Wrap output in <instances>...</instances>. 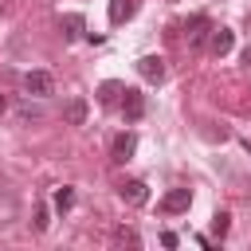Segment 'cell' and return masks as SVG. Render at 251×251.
<instances>
[{
	"label": "cell",
	"instance_id": "17",
	"mask_svg": "<svg viewBox=\"0 0 251 251\" xmlns=\"http://www.w3.org/2000/svg\"><path fill=\"white\" fill-rule=\"evenodd\" d=\"M4 114H8V98L0 94V118H4Z\"/></svg>",
	"mask_w": 251,
	"mask_h": 251
},
{
	"label": "cell",
	"instance_id": "8",
	"mask_svg": "<svg viewBox=\"0 0 251 251\" xmlns=\"http://www.w3.org/2000/svg\"><path fill=\"white\" fill-rule=\"evenodd\" d=\"M188 204H192V192H188V188H173V192L161 196V212H169V216L188 212Z\"/></svg>",
	"mask_w": 251,
	"mask_h": 251
},
{
	"label": "cell",
	"instance_id": "11",
	"mask_svg": "<svg viewBox=\"0 0 251 251\" xmlns=\"http://www.w3.org/2000/svg\"><path fill=\"white\" fill-rule=\"evenodd\" d=\"M63 122H67V126H82V122H86V98H71V102L63 106Z\"/></svg>",
	"mask_w": 251,
	"mask_h": 251
},
{
	"label": "cell",
	"instance_id": "5",
	"mask_svg": "<svg viewBox=\"0 0 251 251\" xmlns=\"http://www.w3.org/2000/svg\"><path fill=\"white\" fill-rule=\"evenodd\" d=\"M137 75L145 78V82H165V59L161 55H145V59H137Z\"/></svg>",
	"mask_w": 251,
	"mask_h": 251
},
{
	"label": "cell",
	"instance_id": "18",
	"mask_svg": "<svg viewBox=\"0 0 251 251\" xmlns=\"http://www.w3.org/2000/svg\"><path fill=\"white\" fill-rule=\"evenodd\" d=\"M247 153H251V141H247Z\"/></svg>",
	"mask_w": 251,
	"mask_h": 251
},
{
	"label": "cell",
	"instance_id": "2",
	"mask_svg": "<svg viewBox=\"0 0 251 251\" xmlns=\"http://www.w3.org/2000/svg\"><path fill=\"white\" fill-rule=\"evenodd\" d=\"M24 90H27L31 98H47V94H55V78H51L47 71H27V75H24Z\"/></svg>",
	"mask_w": 251,
	"mask_h": 251
},
{
	"label": "cell",
	"instance_id": "3",
	"mask_svg": "<svg viewBox=\"0 0 251 251\" xmlns=\"http://www.w3.org/2000/svg\"><path fill=\"white\" fill-rule=\"evenodd\" d=\"M118 110H122V118H126V122H141V118H145V94L126 86V94H122Z\"/></svg>",
	"mask_w": 251,
	"mask_h": 251
},
{
	"label": "cell",
	"instance_id": "12",
	"mask_svg": "<svg viewBox=\"0 0 251 251\" xmlns=\"http://www.w3.org/2000/svg\"><path fill=\"white\" fill-rule=\"evenodd\" d=\"M133 12H137V0H110V24H126L133 20Z\"/></svg>",
	"mask_w": 251,
	"mask_h": 251
},
{
	"label": "cell",
	"instance_id": "15",
	"mask_svg": "<svg viewBox=\"0 0 251 251\" xmlns=\"http://www.w3.org/2000/svg\"><path fill=\"white\" fill-rule=\"evenodd\" d=\"M114 239H118V243H129V247H141V235H137L133 227H118Z\"/></svg>",
	"mask_w": 251,
	"mask_h": 251
},
{
	"label": "cell",
	"instance_id": "7",
	"mask_svg": "<svg viewBox=\"0 0 251 251\" xmlns=\"http://www.w3.org/2000/svg\"><path fill=\"white\" fill-rule=\"evenodd\" d=\"M118 196H122L129 208H141V204L149 200V188H145V180H126V184H118Z\"/></svg>",
	"mask_w": 251,
	"mask_h": 251
},
{
	"label": "cell",
	"instance_id": "6",
	"mask_svg": "<svg viewBox=\"0 0 251 251\" xmlns=\"http://www.w3.org/2000/svg\"><path fill=\"white\" fill-rule=\"evenodd\" d=\"M133 149H137V133H129V129H126V133H118V137H114V145H110V161H118V165H122V161H129V157H133Z\"/></svg>",
	"mask_w": 251,
	"mask_h": 251
},
{
	"label": "cell",
	"instance_id": "16",
	"mask_svg": "<svg viewBox=\"0 0 251 251\" xmlns=\"http://www.w3.org/2000/svg\"><path fill=\"white\" fill-rule=\"evenodd\" d=\"M47 224H51V220H47V208H39V212H35V231H47Z\"/></svg>",
	"mask_w": 251,
	"mask_h": 251
},
{
	"label": "cell",
	"instance_id": "14",
	"mask_svg": "<svg viewBox=\"0 0 251 251\" xmlns=\"http://www.w3.org/2000/svg\"><path fill=\"white\" fill-rule=\"evenodd\" d=\"M227 227H231V216H227V212H216V216H212V235H216V239H224V235H227Z\"/></svg>",
	"mask_w": 251,
	"mask_h": 251
},
{
	"label": "cell",
	"instance_id": "1",
	"mask_svg": "<svg viewBox=\"0 0 251 251\" xmlns=\"http://www.w3.org/2000/svg\"><path fill=\"white\" fill-rule=\"evenodd\" d=\"M208 31H212V20H208L204 12H196V16L184 24V43L196 51V47H204V43H208Z\"/></svg>",
	"mask_w": 251,
	"mask_h": 251
},
{
	"label": "cell",
	"instance_id": "9",
	"mask_svg": "<svg viewBox=\"0 0 251 251\" xmlns=\"http://www.w3.org/2000/svg\"><path fill=\"white\" fill-rule=\"evenodd\" d=\"M59 27H63V39H67V43H75V39L82 35V27H86V20H82L78 12H67V16L59 20Z\"/></svg>",
	"mask_w": 251,
	"mask_h": 251
},
{
	"label": "cell",
	"instance_id": "10",
	"mask_svg": "<svg viewBox=\"0 0 251 251\" xmlns=\"http://www.w3.org/2000/svg\"><path fill=\"white\" fill-rule=\"evenodd\" d=\"M122 94H126V86H122L118 78H106V82L98 86V102H102V106H118Z\"/></svg>",
	"mask_w": 251,
	"mask_h": 251
},
{
	"label": "cell",
	"instance_id": "13",
	"mask_svg": "<svg viewBox=\"0 0 251 251\" xmlns=\"http://www.w3.org/2000/svg\"><path fill=\"white\" fill-rule=\"evenodd\" d=\"M71 208H75V188L71 184L55 188V212H71Z\"/></svg>",
	"mask_w": 251,
	"mask_h": 251
},
{
	"label": "cell",
	"instance_id": "4",
	"mask_svg": "<svg viewBox=\"0 0 251 251\" xmlns=\"http://www.w3.org/2000/svg\"><path fill=\"white\" fill-rule=\"evenodd\" d=\"M231 47H235V31H231V27H212V31H208V51H212L216 59L231 55Z\"/></svg>",
	"mask_w": 251,
	"mask_h": 251
}]
</instances>
